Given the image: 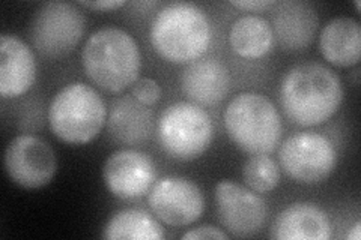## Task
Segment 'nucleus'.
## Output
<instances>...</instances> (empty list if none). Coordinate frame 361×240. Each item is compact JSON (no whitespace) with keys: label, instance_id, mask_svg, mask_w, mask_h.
<instances>
[{"label":"nucleus","instance_id":"14","mask_svg":"<svg viewBox=\"0 0 361 240\" xmlns=\"http://www.w3.org/2000/svg\"><path fill=\"white\" fill-rule=\"evenodd\" d=\"M273 13L274 39L286 51H300L313 42L319 26L316 9L300 0H286L276 4Z\"/></svg>","mask_w":361,"mask_h":240},{"label":"nucleus","instance_id":"10","mask_svg":"<svg viewBox=\"0 0 361 240\" xmlns=\"http://www.w3.org/2000/svg\"><path fill=\"white\" fill-rule=\"evenodd\" d=\"M219 220L229 234L252 237L262 230L268 218V206L250 188L232 180H221L214 191Z\"/></svg>","mask_w":361,"mask_h":240},{"label":"nucleus","instance_id":"25","mask_svg":"<svg viewBox=\"0 0 361 240\" xmlns=\"http://www.w3.org/2000/svg\"><path fill=\"white\" fill-rule=\"evenodd\" d=\"M80 5L87 8V9L101 11V13H104V11H115V9L126 6L127 2H126V0H94V2L82 0Z\"/></svg>","mask_w":361,"mask_h":240},{"label":"nucleus","instance_id":"9","mask_svg":"<svg viewBox=\"0 0 361 240\" xmlns=\"http://www.w3.org/2000/svg\"><path fill=\"white\" fill-rule=\"evenodd\" d=\"M5 170L16 185L38 189L49 185L54 177L58 159L47 141L37 135L23 134L6 146Z\"/></svg>","mask_w":361,"mask_h":240},{"label":"nucleus","instance_id":"16","mask_svg":"<svg viewBox=\"0 0 361 240\" xmlns=\"http://www.w3.org/2000/svg\"><path fill=\"white\" fill-rule=\"evenodd\" d=\"M180 87L193 104L214 106L229 94L231 74L217 59L196 61L180 75Z\"/></svg>","mask_w":361,"mask_h":240},{"label":"nucleus","instance_id":"11","mask_svg":"<svg viewBox=\"0 0 361 240\" xmlns=\"http://www.w3.org/2000/svg\"><path fill=\"white\" fill-rule=\"evenodd\" d=\"M148 204L158 221L171 227L196 222L205 209L199 187L184 177H164L149 191Z\"/></svg>","mask_w":361,"mask_h":240},{"label":"nucleus","instance_id":"1","mask_svg":"<svg viewBox=\"0 0 361 240\" xmlns=\"http://www.w3.org/2000/svg\"><path fill=\"white\" fill-rule=\"evenodd\" d=\"M343 101V86L331 68L301 63L281 80L280 102L286 116L300 127H318L330 120Z\"/></svg>","mask_w":361,"mask_h":240},{"label":"nucleus","instance_id":"23","mask_svg":"<svg viewBox=\"0 0 361 240\" xmlns=\"http://www.w3.org/2000/svg\"><path fill=\"white\" fill-rule=\"evenodd\" d=\"M229 237L228 233H224L220 228L214 225H200L193 228V230L187 232L183 239L184 240H203V239H216V240H226Z\"/></svg>","mask_w":361,"mask_h":240},{"label":"nucleus","instance_id":"12","mask_svg":"<svg viewBox=\"0 0 361 240\" xmlns=\"http://www.w3.org/2000/svg\"><path fill=\"white\" fill-rule=\"evenodd\" d=\"M155 176L152 159L133 149L111 153L103 167V179L107 189L121 200L143 197L154 185Z\"/></svg>","mask_w":361,"mask_h":240},{"label":"nucleus","instance_id":"5","mask_svg":"<svg viewBox=\"0 0 361 240\" xmlns=\"http://www.w3.org/2000/svg\"><path fill=\"white\" fill-rule=\"evenodd\" d=\"M107 120L106 102L94 87L71 83L51 99L49 123L63 143L82 146L95 140Z\"/></svg>","mask_w":361,"mask_h":240},{"label":"nucleus","instance_id":"13","mask_svg":"<svg viewBox=\"0 0 361 240\" xmlns=\"http://www.w3.org/2000/svg\"><path fill=\"white\" fill-rule=\"evenodd\" d=\"M37 78V61L29 45L13 33L0 35V94L18 98Z\"/></svg>","mask_w":361,"mask_h":240},{"label":"nucleus","instance_id":"22","mask_svg":"<svg viewBox=\"0 0 361 240\" xmlns=\"http://www.w3.org/2000/svg\"><path fill=\"white\" fill-rule=\"evenodd\" d=\"M133 98L145 107L154 106L161 98V87L154 78H139L133 84Z\"/></svg>","mask_w":361,"mask_h":240},{"label":"nucleus","instance_id":"4","mask_svg":"<svg viewBox=\"0 0 361 240\" xmlns=\"http://www.w3.org/2000/svg\"><path fill=\"white\" fill-rule=\"evenodd\" d=\"M223 120L232 141L250 155L273 153L280 143V114L274 102L262 94L236 95L226 107Z\"/></svg>","mask_w":361,"mask_h":240},{"label":"nucleus","instance_id":"6","mask_svg":"<svg viewBox=\"0 0 361 240\" xmlns=\"http://www.w3.org/2000/svg\"><path fill=\"white\" fill-rule=\"evenodd\" d=\"M158 139L164 152L178 161H193L205 153L214 139L209 114L193 102H175L158 120Z\"/></svg>","mask_w":361,"mask_h":240},{"label":"nucleus","instance_id":"7","mask_svg":"<svg viewBox=\"0 0 361 240\" xmlns=\"http://www.w3.org/2000/svg\"><path fill=\"white\" fill-rule=\"evenodd\" d=\"M86 20L80 9L66 2L44 4L33 15L32 44L41 54L58 59L73 51L82 41Z\"/></svg>","mask_w":361,"mask_h":240},{"label":"nucleus","instance_id":"3","mask_svg":"<svg viewBox=\"0 0 361 240\" xmlns=\"http://www.w3.org/2000/svg\"><path fill=\"white\" fill-rule=\"evenodd\" d=\"M151 44L167 62L175 65L193 63L209 49L211 25L208 15L195 4H169L152 20Z\"/></svg>","mask_w":361,"mask_h":240},{"label":"nucleus","instance_id":"20","mask_svg":"<svg viewBox=\"0 0 361 240\" xmlns=\"http://www.w3.org/2000/svg\"><path fill=\"white\" fill-rule=\"evenodd\" d=\"M103 237L109 240H161L164 230L151 213L142 209H123L107 221Z\"/></svg>","mask_w":361,"mask_h":240},{"label":"nucleus","instance_id":"15","mask_svg":"<svg viewBox=\"0 0 361 240\" xmlns=\"http://www.w3.org/2000/svg\"><path fill=\"white\" fill-rule=\"evenodd\" d=\"M269 236L277 240H329L331 222L319 206L293 203L277 215Z\"/></svg>","mask_w":361,"mask_h":240},{"label":"nucleus","instance_id":"18","mask_svg":"<svg viewBox=\"0 0 361 240\" xmlns=\"http://www.w3.org/2000/svg\"><path fill=\"white\" fill-rule=\"evenodd\" d=\"M154 127L151 110L134 98H123L111 108L109 131L113 139L127 146H140L149 139Z\"/></svg>","mask_w":361,"mask_h":240},{"label":"nucleus","instance_id":"21","mask_svg":"<svg viewBox=\"0 0 361 240\" xmlns=\"http://www.w3.org/2000/svg\"><path fill=\"white\" fill-rule=\"evenodd\" d=\"M243 179L247 188L267 194L280 184V167L268 155H252L243 167Z\"/></svg>","mask_w":361,"mask_h":240},{"label":"nucleus","instance_id":"2","mask_svg":"<svg viewBox=\"0 0 361 240\" xmlns=\"http://www.w3.org/2000/svg\"><path fill=\"white\" fill-rule=\"evenodd\" d=\"M82 66L99 89L119 94L139 80L142 53L131 33L109 26L87 38L82 50Z\"/></svg>","mask_w":361,"mask_h":240},{"label":"nucleus","instance_id":"26","mask_svg":"<svg viewBox=\"0 0 361 240\" xmlns=\"http://www.w3.org/2000/svg\"><path fill=\"white\" fill-rule=\"evenodd\" d=\"M360 237H361V222L357 221L355 225L351 228V230L348 232L346 239L348 240H360Z\"/></svg>","mask_w":361,"mask_h":240},{"label":"nucleus","instance_id":"24","mask_svg":"<svg viewBox=\"0 0 361 240\" xmlns=\"http://www.w3.org/2000/svg\"><path fill=\"white\" fill-rule=\"evenodd\" d=\"M232 6H235L236 9H241V11H248V13H261V11L269 8V6H274L276 2L274 0H241V2H231Z\"/></svg>","mask_w":361,"mask_h":240},{"label":"nucleus","instance_id":"8","mask_svg":"<svg viewBox=\"0 0 361 240\" xmlns=\"http://www.w3.org/2000/svg\"><path fill=\"white\" fill-rule=\"evenodd\" d=\"M280 167L292 179L304 185L326 180L337 164V152L330 139L316 132L292 135L281 144Z\"/></svg>","mask_w":361,"mask_h":240},{"label":"nucleus","instance_id":"27","mask_svg":"<svg viewBox=\"0 0 361 240\" xmlns=\"http://www.w3.org/2000/svg\"><path fill=\"white\" fill-rule=\"evenodd\" d=\"M355 8H357V11L360 13V2H355Z\"/></svg>","mask_w":361,"mask_h":240},{"label":"nucleus","instance_id":"17","mask_svg":"<svg viewBox=\"0 0 361 240\" xmlns=\"http://www.w3.org/2000/svg\"><path fill=\"white\" fill-rule=\"evenodd\" d=\"M319 50L326 62L351 68L360 62L361 27L353 17L331 18L319 35Z\"/></svg>","mask_w":361,"mask_h":240},{"label":"nucleus","instance_id":"19","mask_svg":"<svg viewBox=\"0 0 361 240\" xmlns=\"http://www.w3.org/2000/svg\"><path fill=\"white\" fill-rule=\"evenodd\" d=\"M232 50L244 59H259L273 49L274 33L271 23L259 15H243L233 21L229 32Z\"/></svg>","mask_w":361,"mask_h":240}]
</instances>
